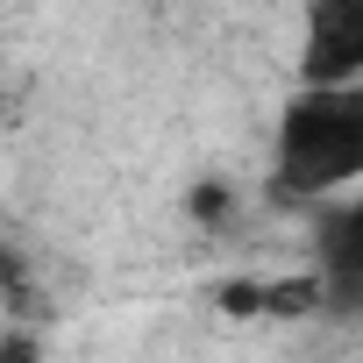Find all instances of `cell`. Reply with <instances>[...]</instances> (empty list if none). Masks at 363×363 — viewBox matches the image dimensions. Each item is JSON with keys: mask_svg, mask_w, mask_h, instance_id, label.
Masks as SVG:
<instances>
[{"mask_svg": "<svg viewBox=\"0 0 363 363\" xmlns=\"http://www.w3.org/2000/svg\"><path fill=\"white\" fill-rule=\"evenodd\" d=\"M342 178H363V86H306L278 128V186L328 193Z\"/></svg>", "mask_w": 363, "mask_h": 363, "instance_id": "obj_1", "label": "cell"}, {"mask_svg": "<svg viewBox=\"0 0 363 363\" xmlns=\"http://www.w3.org/2000/svg\"><path fill=\"white\" fill-rule=\"evenodd\" d=\"M299 72H306L313 93H328V86H356V72H363V0H320V8L306 15Z\"/></svg>", "mask_w": 363, "mask_h": 363, "instance_id": "obj_2", "label": "cell"}, {"mask_svg": "<svg viewBox=\"0 0 363 363\" xmlns=\"http://www.w3.org/2000/svg\"><path fill=\"white\" fill-rule=\"evenodd\" d=\"M320 292L335 306L363 313V214H328L320 221Z\"/></svg>", "mask_w": 363, "mask_h": 363, "instance_id": "obj_3", "label": "cell"}, {"mask_svg": "<svg viewBox=\"0 0 363 363\" xmlns=\"http://www.w3.org/2000/svg\"><path fill=\"white\" fill-rule=\"evenodd\" d=\"M221 306L228 313H264V285H221Z\"/></svg>", "mask_w": 363, "mask_h": 363, "instance_id": "obj_4", "label": "cell"}, {"mask_svg": "<svg viewBox=\"0 0 363 363\" xmlns=\"http://www.w3.org/2000/svg\"><path fill=\"white\" fill-rule=\"evenodd\" d=\"M193 214H200V221H221V214H228V193H221V186H200V193H193Z\"/></svg>", "mask_w": 363, "mask_h": 363, "instance_id": "obj_5", "label": "cell"}, {"mask_svg": "<svg viewBox=\"0 0 363 363\" xmlns=\"http://www.w3.org/2000/svg\"><path fill=\"white\" fill-rule=\"evenodd\" d=\"M0 363H36V335H8L0 342Z\"/></svg>", "mask_w": 363, "mask_h": 363, "instance_id": "obj_6", "label": "cell"}, {"mask_svg": "<svg viewBox=\"0 0 363 363\" xmlns=\"http://www.w3.org/2000/svg\"><path fill=\"white\" fill-rule=\"evenodd\" d=\"M356 214H363V200H356Z\"/></svg>", "mask_w": 363, "mask_h": 363, "instance_id": "obj_7", "label": "cell"}]
</instances>
